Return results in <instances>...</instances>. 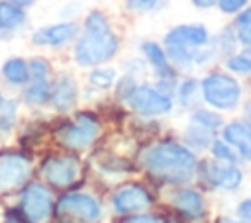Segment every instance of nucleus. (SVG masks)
Returning <instances> with one entry per match:
<instances>
[{
	"label": "nucleus",
	"instance_id": "29",
	"mask_svg": "<svg viewBox=\"0 0 251 223\" xmlns=\"http://www.w3.org/2000/svg\"><path fill=\"white\" fill-rule=\"evenodd\" d=\"M184 137H186L188 149H190V147H194V149H206V147H210V143L214 141V131L204 129V127H200V125H196V123H190V125L186 127Z\"/></svg>",
	"mask_w": 251,
	"mask_h": 223
},
{
	"label": "nucleus",
	"instance_id": "33",
	"mask_svg": "<svg viewBox=\"0 0 251 223\" xmlns=\"http://www.w3.org/2000/svg\"><path fill=\"white\" fill-rule=\"evenodd\" d=\"M249 2H251V0H218V2H216V10H218L220 14H224V16H227V18H233V16H237Z\"/></svg>",
	"mask_w": 251,
	"mask_h": 223
},
{
	"label": "nucleus",
	"instance_id": "9",
	"mask_svg": "<svg viewBox=\"0 0 251 223\" xmlns=\"http://www.w3.org/2000/svg\"><path fill=\"white\" fill-rule=\"evenodd\" d=\"M80 160L75 155H67V153H57V155H49L41 160L39 164V176L43 178V182L49 188H71L78 178H80Z\"/></svg>",
	"mask_w": 251,
	"mask_h": 223
},
{
	"label": "nucleus",
	"instance_id": "38",
	"mask_svg": "<svg viewBox=\"0 0 251 223\" xmlns=\"http://www.w3.org/2000/svg\"><path fill=\"white\" fill-rule=\"evenodd\" d=\"M216 223H245V221H235V219H231V217H220Z\"/></svg>",
	"mask_w": 251,
	"mask_h": 223
},
{
	"label": "nucleus",
	"instance_id": "36",
	"mask_svg": "<svg viewBox=\"0 0 251 223\" xmlns=\"http://www.w3.org/2000/svg\"><path fill=\"white\" fill-rule=\"evenodd\" d=\"M196 10L200 12H208V10H214L216 8V2L218 0H188Z\"/></svg>",
	"mask_w": 251,
	"mask_h": 223
},
{
	"label": "nucleus",
	"instance_id": "27",
	"mask_svg": "<svg viewBox=\"0 0 251 223\" xmlns=\"http://www.w3.org/2000/svg\"><path fill=\"white\" fill-rule=\"evenodd\" d=\"M27 68H29V78H51L55 74V65L51 57L41 51L27 57Z\"/></svg>",
	"mask_w": 251,
	"mask_h": 223
},
{
	"label": "nucleus",
	"instance_id": "4",
	"mask_svg": "<svg viewBox=\"0 0 251 223\" xmlns=\"http://www.w3.org/2000/svg\"><path fill=\"white\" fill-rule=\"evenodd\" d=\"M200 82V98L214 110L229 112L235 110L241 102V84L237 76L229 74L227 70L222 68H212L208 70Z\"/></svg>",
	"mask_w": 251,
	"mask_h": 223
},
{
	"label": "nucleus",
	"instance_id": "19",
	"mask_svg": "<svg viewBox=\"0 0 251 223\" xmlns=\"http://www.w3.org/2000/svg\"><path fill=\"white\" fill-rule=\"evenodd\" d=\"M171 201H173V205H175L180 213H184V215L190 217V219L202 217V215H204V209H206L202 194H200L198 190H194V188H180V190H176V192L173 194Z\"/></svg>",
	"mask_w": 251,
	"mask_h": 223
},
{
	"label": "nucleus",
	"instance_id": "22",
	"mask_svg": "<svg viewBox=\"0 0 251 223\" xmlns=\"http://www.w3.org/2000/svg\"><path fill=\"white\" fill-rule=\"evenodd\" d=\"M118 76H120V72L112 65L92 67L86 70V86H88V90H94V92H108L114 88Z\"/></svg>",
	"mask_w": 251,
	"mask_h": 223
},
{
	"label": "nucleus",
	"instance_id": "31",
	"mask_svg": "<svg viewBox=\"0 0 251 223\" xmlns=\"http://www.w3.org/2000/svg\"><path fill=\"white\" fill-rule=\"evenodd\" d=\"M210 151H212L214 158H216V160H220V162H231V164H235V160H237L235 151H233L226 141L214 139V141L210 143Z\"/></svg>",
	"mask_w": 251,
	"mask_h": 223
},
{
	"label": "nucleus",
	"instance_id": "11",
	"mask_svg": "<svg viewBox=\"0 0 251 223\" xmlns=\"http://www.w3.org/2000/svg\"><path fill=\"white\" fill-rule=\"evenodd\" d=\"M55 211L61 219L75 221V223H98L102 217L100 201L86 192L63 194L55 203Z\"/></svg>",
	"mask_w": 251,
	"mask_h": 223
},
{
	"label": "nucleus",
	"instance_id": "12",
	"mask_svg": "<svg viewBox=\"0 0 251 223\" xmlns=\"http://www.w3.org/2000/svg\"><path fill=\"white\" fill-rule=\"evenodd\" d=\"M80 96V88L76 82V76L71 70H55L51 76V94H49V104L55 112L67 113L71 112Z\"/></svg>",
	"mask_w": 251,
	"mask_h": 223
},
{
	"label": "nucleus",
	"instance_id": "13",
	"mask_svg": "<svg viewBox=\"0 0 251 223\" xmlns=\"http://www.w3.org/2000/svg\"><path fill=\"white\" fill-rule=\"evenodd\" d=\"M31 27L29 10L14 4L10 0H0V37L4 39H16Z\"/></svg>",
	"mask_w": 251,
	"mask_h": 223
},
{
	"label": "nucleus",
	"instance_id": "25",
	"mask_svg": "<svg viewBox=\"0 0 251 223\" xmlns=\"http://www.w3.org/2000/svg\"><path fill=\"white\" fill-rule=\"evenodd\" d=\"M224 70H227L233 76H251V51L249 49H237L231 55L224 57Z\"/></svg>",
	"mask_w": 251,
	"mask_h": 223
},
{
	"label": "nucleus",
	"instance_id": "8",
	"mask_svg": "<svg viewBox=\"0 0 251 223\" xmlns=\"http://www.w3.org/2000/svg\"><path fill=\"white\" fill-rule=\"evenodd\" d=\"M20 211L27 223H49L55 211L53 192L43 182H27L20 190Z\"/></svg>",
	"mask_w": 251,
	"mask_h": 223
},
{
	"label": "nucleus",
	"instance_id": "2",
	"mask_svg": "<svg viewBox=\"0 0 251 223\" xmlns=\"http://www.w3.org/2000/svg\"><path fill=\"white\" fill-rule=\"evenodd\" d=\"M210 37L212 31L204 22H182L165 31L161 45L176 70H192L218 59L210 45Z\"/></svg>",
	"mask_w": 251,
	"mask_h": 223
},
{
	"label": "nucleus",
	"instance_id": "7",
	"mask_svg": "<svg viewBox=\"0 0 251 223\" xmlns=\"http://www.w3.org/2000/svg\"><path fill=\"white\" fill-rule=\"evenodd\" d=\"M127 108L141 117H159L173 110V96L161 90L157 84L135 82L122 98Z\"/></svg>",
	"mask_w": 251,
	"mask_h": 223
},
{
	"label": "nucleus",
	"instance_id": "26",
	"mask_svg": "<svg viewBox=\"0 0 251 223\" xmlns=\"http://www.w3.org/2000/svg\"><path fill=\"white\" fill-rule=\"evenodd\" d=\"M175 94L178 98V104L184 108H192L196 106L202 98H200V82L196 76H186L180 82H176Z\"/></svg>",
	"mask_w": 251,
	"mask_h": 223
},
{
	"label": "nucleus",
	"instance_id": "15",
	"mask_svg": "<svg viewBox=\"0 0 251 223\" xmlns=\"http://www.w3.org/2000/svg\"><path fill=\"white\" fill-rule=\"evenodd\" d=\"M139 55L143 57L147 68L153 70V74L157 76V80H176L178 70L171 65L165 47L161 45V41L155 39H143L139 43Z\"/></svg>",
	"mask_w": 251,
	"mask_h": 223
},
{
	"label": "nucleus",
	"instance_id": "23",
	"mask_svg": "<svg viewBox=\"0 0 251 223\" xmlns=\"http://www.w3.org/2000/svg\"><path fill=\"white\" fill-rule=\"evenodd\" d=\"M210 45H212V49H214V53H216L218 59H224V57L231 55L233 51H237L239 49V43H237V37L233 33L231 23H226L216 33H212Z\"/></svg>",
	"mask_w": 251,
	"mask_h": 223
},
{
	"label": "nucleus",
	"instance_id": "32",
	"mask_svg": "<svg viewBox=\"0 0 251 223\" xmlns=\"http://www.w3.org/2000/svg\"><path fill=\"white\" fill-rule=\"evenodd\" d=\"M82 12H84V6H82L80 0H67V2L59 8L57 18H59V20H80Z\"/></svg>",
	"mask_w": 251,
	"mask_h": 223
},
{
	"label": "nucleus",
	"instance_id": "16",
	"mask_svg": "<svg viewBox=\"0 0 251 223\" xmlns=\"http://www.w3.org/2000/svg\"><path fill=\"white\" fill-rule=\"evenodd\" d=\"M202 172L214 188H222V190H235L243 182L241 170L231 162H220V160L204 162Z\"/></svg>",
	"mask_w": 251,
	"mask_h": 223
},
{
	"label": "nucleus",
	"instance_id": "37",
	"mask_svg": "<svg viewBox=\"0 0 251 223\" xmlns=\"http://www.w3.org/2000/svg\"><path fill=\"white\" fill-rule=\"evenodd\" d=\"M10 2H14V4H20V6H24V8H27V10H31L39 0H10Z\"/></svg>",
	"mask_w": 251,
	"mask_h": 223
},
{
	"label": "nucleus",
	"instance_id": "24",
	"mask_svg": "<svg viewBox=\"0 0 251 223\" xmlns=\"http://www.w3.org/2000/svg\"><path fill=\"white\" fill-rule=\"evenodd\" d=\"M229 23L233 27V33L237 37L239 47L251 51V2L237 16H233Z\"/></svg>",
	"mask_w": 251,
	"mask_h": 223
},
{
	"label": "nucleus",
	"instance_id": "28",
	"mask_svg": "<svg viewBox=\"0 0 251 223\" xmlns=\"http://www.w3.org/2000/svg\"><path fill=\"white\" fill-rule=\"evenodd\" d=\"M167 0H122L124 10L133 16H147V14L161 12Z\"/></svg>",
	"mask_w": 251,
	"mask_h": 223
},
{
	"label": "nucleus",
	"instance_id": "14",
	"mask_svg": "<svg viewBox=\"0 0 251 223\" xmlns=\"http://www.w3.org/2000/svg\"><path fill=\"white\" fill-rule=\"evenodd\" d=\"M153 203L151 194L147 192L145 186L135 184V182H127L124 186H120L114 196H112V207L116 213H137L147 209Z\"/></svg>",
	"mask_w": 251,
	"mask_h": 223
},
{
	"label": "nucleus",
	"instance_id": "34",
	"mask_svg": "<svg viewBox=\"0 0 251 223\" xmlns=\"http://www.w3.org/2000/svg\"><path fill=\"white\" fill-rule=\"evenodd\" d=\"M237 217L241 221H245V223H251V198L239 201V205H237Z\"/></svg>",
	"mask_w": 251,
	"mask_h": 223
},
{
	"label": "nucleus",
	"instance_id": "42",
	"mask_svg": "<svg viewBox=\"0 0 251 223\" xmlns=\"http://www.w3.org/2000/svg\"><path fill=\"white\" fill-rule=\"evenodd\" d=\"M0 41H2V37H0Z\"/></svg>",
	"mask_w": 251,
	"mask_h": 223
},
{
	"label": "nucleus",
	"instance_id": "35",
	"mask_svg": "<svg viewBox=\"0 0 251 223\" xmlns=\"http://www.w3.org/2000/svg\"><path fill=\"white\" fill-rule=\"evenodd\" d=\"M124 223H163L159 217H153V215H145V213H137V215H131L127 219H124Z\"/></svg>",
	"mask_w": 251,
	"mask_h": 223
},
{
	"label": "nucleus",
	"instance_id": "10",
	"mask_svg": "<svg viewBox=\"0 0 251 223\" xmlns=\"http://www.w3.org/2000/svg\"><path fill=\"white\" fill-rule=\"evenodd\" d=\"M33 162L22 151L0 153V196L20 192L31 178Z\"/></svg>",
	"mask_w": 251,
	"mask_h": 223
},
{
	"label": "nucleus",
	"instance_id": "1",
	"mask_svg": "<svg viewBox=\"0 0 251 223\" xmlns=\"http://www.w3.org/2000/svg\"><path fill=\"white\" fill-rule=\"evenodd\" d=\"M122 51V37L114 27L110 14L100 8H88L78 20V35L69 49L71 63L78 68L110 65Z\"/></svg>",
	"mask_w": 251,
	"mask_h": 223
},
{
	"label": "nucleus",
	"instance_id": "20",
	"mask_svg": "<svg viewBox=\"0 0 251 223\" xmlns=\"http://www.w3.org/2000/svg\"><path fill=\"white\" fill-rule=\"evenodd\" d=\"M20 98L0 88V135H10L20 119Z\"/></svg>",
	"mask_w": 251,
	"mask_h": 223
},
{
	"label": "nucleus",
	"instance_id": "5",
	"mask_svg": "<svg viewBox=\"0 0 251 223\" xmlns=\"http://www.w3.org/2000/svg\"><path fill=\"white\" fill-rule=\"evenodd\" d=\"M78 35V20H55L27 29V43L35 51H65L71 49Z\"/></svg>",
	"mask_w": 251,
	"mask_h": 223
},
{
	"label": "nucleus",
	"instance_id": "17",
	"mask_svg": "<svg viewBox=\"0 0 251 223\" xmlns=\"http://www.w3.org/2000/svg\"><path fill=\"white\" fill-rule=\"evenodd\" d=\"M0 80L10 90H22L29 82V68L25 55H8L0 63Z\"/></svg>",
	"mask_w": 251,
	"mask_h": 223
},
{
	"label": "nucleus",
	"instance_id": "30",
	"mask_svg": "<svg viewBox=\"0 0 251 223\" xmlns=\"http://www.w3.org/2000/svg\"><path fill=\"white\" fill-rule=\"evenodd\" d=\"M190 123H196L204 129H210V131H216L222 127V117L220 113H216L214 110H194L192 117H190Z\"/></svg>",
	"mask_w": 251,
	"mask_h": 223
},
{
	"label": "nucleus",
	"instance_id": "18",
	"mask_svg": "<svg viewBox=\"0 0 251 223\" xmlns=\"http://www.w3.org/2000/svg\"><path fill=\"white\" fill-rule=\"evenodd\" d=\"M222 135H224V141L235 151V155L251 162V125L247 121H241V119L229 121L227 125H224Z\"/></svg>",
	"mask_w": 251,
	"mask_h": 223
},
{
	"label": "nucleus",
	"instance_id": "21",
	"mask_svg": "<svg viewBox=\"0 0 251 223\" xmlns=\"http://www.w3.org/2000/svg\"><path fill=\"white\" fill-rule=\"evenodd\" d=\"M20 102L29 108H41L49 104L51 78H29V82L20 90Z\"/></svg>",
	"mask_w": 251,
	"mask_h": 223
},
{
	"label": "nucleus",
	"instance_id": "3",
	"mask_svg": "<svg viewBox=\"0 0 251 223\" xmlns=\"http://www.w3.org/2000/svg\"><path fill=\"white\" fill-rule=\"evenodd\" d=\"M141 164L149 176L169 184L190 180L198 166L192 149L175 141H161L147 147L141 155Z\"/></svg>",
	"mask_w": 251,
	"mask_h": 223
},
{
	"label": "nucleus",
	"instance_id": "39",
	"mask_svg": "<svg viewBox=\"0 0 251 223\" xmlns=\"http://www.w3.org/2000/svg\"><path fill=\"white\" fill-rule=\"evenodd\" d=\"M245 112H247V119H249V121H247V123H249V125H251V100H249V102H247V106H245Z\"/></svg>",
	"mask_w": 251,
	"mask_h": 223
},
{
	"label": "nucleus",
	"instance_id": "41",
	"mask_svg": "<svg viewBox=\"0 0 251 223\" xmlns=\"http://www.w3.org/2000/svg\"><path fill=\"white\" fill-rule=\"evenodd\" d=\"M249 86H251V82H249Z\"/></svg>",
	"mask_w": 251,
	"mask_h": 223
},
{
	"label": "nucleus",
	"instance_id": "6",
	"mask_svg": "<svg viewBox=\"0 0 251 223\" xmlns=\"http://www.w3.org/2000/svg\"><path fill=\"white\" fill-rule=\"evenodd\" d=\"M102 125L90 112H78L55 131V141L69 151H84L100 137Z\"/></svg>",
	"mask_w": 251,
	"mask_h": 223
},
{
	"label": "nucleus",
	"instance_id": "40",
	"mask_svg": "<svg viewBox=\"0 0 251 223\" xmlns=\"http://www.w3.org/2000/svg\"><path fill=\"white\" fill-rule=\"evenodd\" d=\"M2 223H22V221H18V219H12V217H10V219H6V221H2Z\"/></svg>",
	"mask_w": 251,
	"mask_h": 223
}]
</instances>
